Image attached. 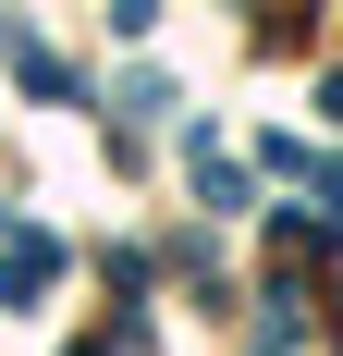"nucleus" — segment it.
Segmentation results:
<instances>
[{
	"label": "nucleus",
	"mask_w": 343,
	"mask_h": 356,
	"mask_svg": "<svg viewBox=\"0 0 343 356\" xmlns=\"http://www.w3.org/2000/svg\"><path fill=\"white\" fill-rule=\"evenodd\" d=\"M49 283H62V246H49V234H12V246H0V295H12V307H37Z\"/></svg>",
	"instance_id": "nucleus-1"
}]
</instances>
